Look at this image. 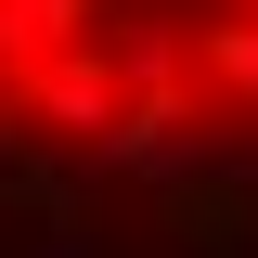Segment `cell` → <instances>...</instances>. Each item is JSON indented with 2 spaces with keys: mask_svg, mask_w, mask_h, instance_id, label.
Returning <instances> with one entry per match:
<instances>
[{
  "mask_svg": "<svg viewBox=\"0 0 258 258\" xmlns=\"http://www.w3.org/2000/svg\"><path fill=\"white\" fill-rule=\"evenodd\" d=\"M0 258H258V0H0Z\"/></svg>",
  "mask_w": 258,
  "mask_h": 258,
  "instance_id": "1",
  "label": "cell"
}]
</instances>
